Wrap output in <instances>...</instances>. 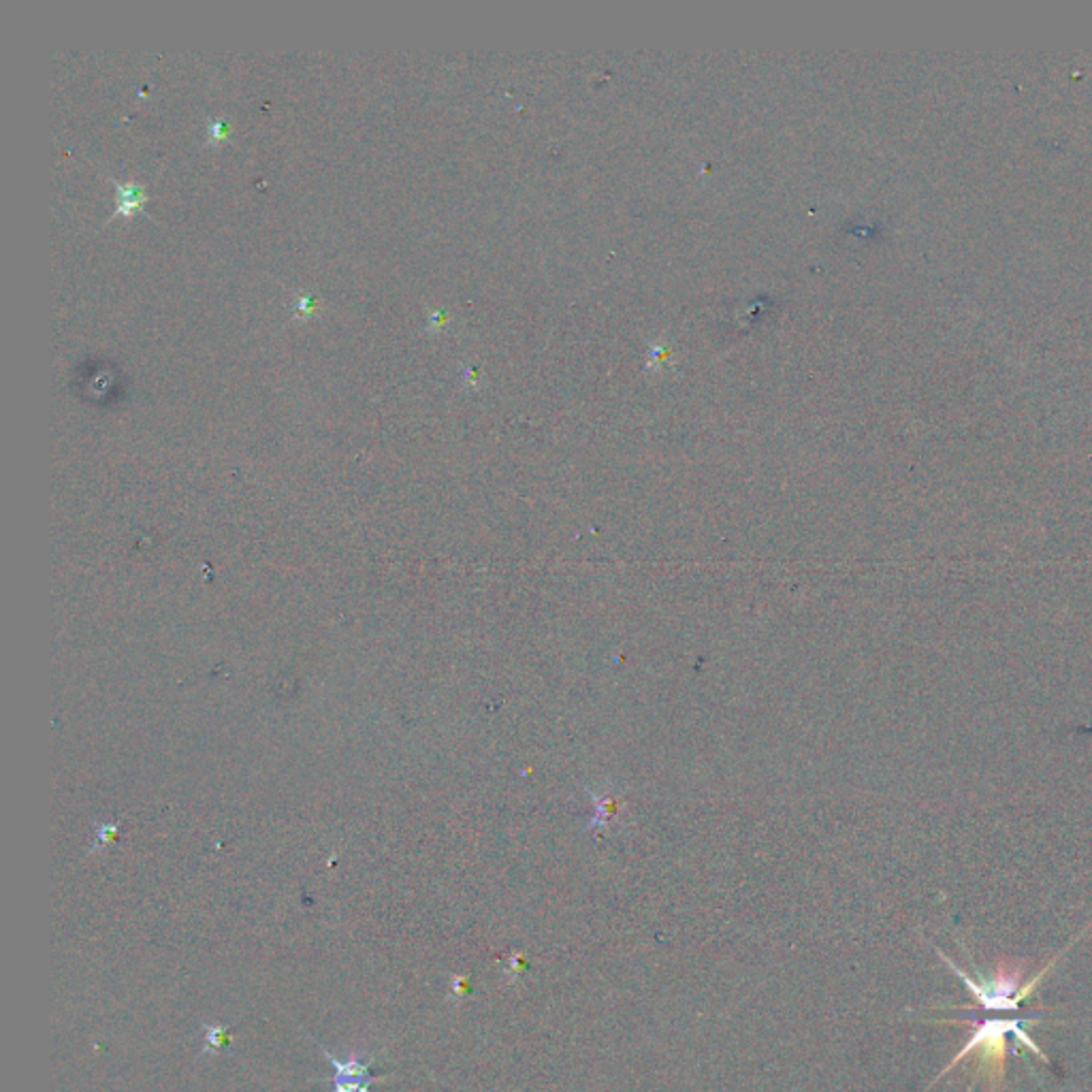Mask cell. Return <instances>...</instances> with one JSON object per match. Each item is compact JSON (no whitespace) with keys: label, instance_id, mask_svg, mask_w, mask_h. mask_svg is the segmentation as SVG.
<instances>
[{"label":"cell","instance_id":"6da1fadb","mask_svg":"<svg viewBox=\"0 0 1092 1092\" xmlns=\"http://www.w3.org/2000/svg\"><path fill=\"white\" fill-rule=\"evenodd\" d=\"M971 1026V1037L964 1043V1048L953 1056V1061L947 1065L946 1069L937 1076V1080L931 1084L935 1087L944 1076L951 1069H956L960 1063H964L969 1056H977V1076H984L988 1080V1087L999 1089L1005 1076V1061H1008V1035H1014L1022 1045H1026L1030 1052H1035L1043 1063H1050L1043 1050L1030 1039L1026 1032V1026L1032 1022L1024 1018H990L982 1022L969 1019Z\"/></svg>","mask_w":1092,"mask_h":1092},{"label":"cell","instance_id":"7a4b0ae2","mask_svg":"<svg viewBox=\"0 0 1092 1092\" xmlns=\"http://www.w3.org/2000/svg\"><path fill=\"white\" fill-rule=\"evenodd\" d=\"M1067 949H1069V947H1065V951H1067ZM1065 951H1063V953H1065ZM1063 953L1054 956V958H1052V960H1050V962H1048V964H1045V966H1043L1037 975H1032V977H1030L1028 982H1024V984H1022V973H1019V971H999L992 979H988V977H973V975H969L966 971H962L956 962H951V960H949L947 956H944V953H942V958L946 960L947 966H949V969H951V971H953V973H956V975H958V977L966 984L969 992L973 995V999H975V1001H977L984 1010H992V1012H997V1010H1010V1012H1016L1019 1003H1022L1024 999H1028V997L1037 990L1039 982H1041V979L1050 973V969L1058 962V958H1061Z\"/></svg>","mask_w":1092,"mask_h":1092},{"label":"cell","instance_id":"3957f363","mask_svg":"<svg viewBox=\"0 0 1092 1092\" xmlns=\"http://www.w3.org/2000/svg\"><path fill=\"white\" fill-rule=\"evenodd\" d=\"M111 182L116 184V212L111 214V219H118V216H131L133 212H142L144 206L147 201V190L144 184H140L137 180H129V182H120L116 177H111Z\"/></svg>","mask_w":1092,"mask_h":1092},{"label":"cell","instance_id":"277c9868","mask_svg":"<svg viewBox=\"0 0 1092 1092\" xmlns=\"http://www.w3.org/2000/svg\"><path fill=\"white\" fill-rule=\"evenodd\" d=\"M203 1050L201 1054L216 1056L231 1043V1026L228 1024H203Z\"/></svg>","mask_w":1092,"mask_h":1092},{"label":"cell","instance_id":"5b68a950","mask_svg":"<svg viewBox=\"0 0 1092 1092\" xmlns=\"http://www.w3.org/2000/svg\"><path fill=\"white\" fill-rule=\"evenodd\" d=\"M386 1076H369L365 1080H351L342 1076H333V1092H369L378 1082H384Z\"/></svg>","mask_w":1092,"mask_h":1092},{"label":"cell","instance_id":"8992f818","mask_svg":"<svg viewBox=\"0 0 1092 1092\" xmlns=\"http://www.w3.org/2000/svg\"><path fill=\"white\" fill-rule=\"evenodd\" d=\"M206 135H208V142H210V144L224 142V140H226V135H228L226 120H222V118L210 120V122H208V131H206Z\"/></svg>","mask_w":1092,"mask_h":1092},{"label":"cell","instance_id":"52a82bcc","mask_svg":"<svg viewBox=\"0 0 1092 1092\" xmlns=\"http://www.w3.org/2000/svg\"><path fill=\"white\" fill-rule=\"evenodd\" d=\"M297 310H299L301 314H310V312L314 310V299H312V297H301V301L297 303Z\"/></svg>","mask_w":1092,"mask_h":1092}]
</instances>
